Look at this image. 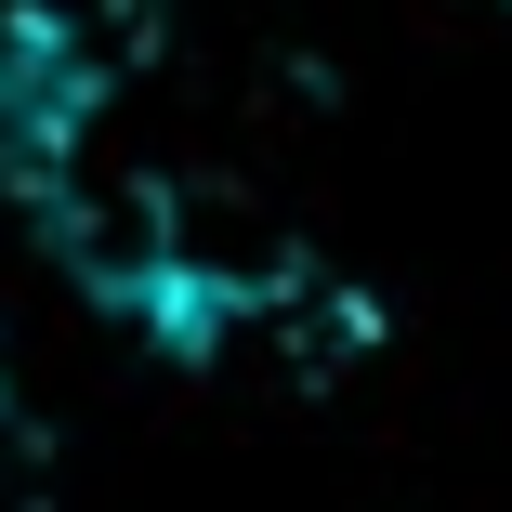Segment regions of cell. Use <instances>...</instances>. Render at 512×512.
Returning <instances> with one entry per match:
<instances>
[{
    "instance_id": "cell-1",
    "label": "cell",
    "mask_w": 512,
    "mask_h": 512,
    "mask_svg": "<svg viewBox=\"0 0 512 512\" xmlns=\"http://www.w3.org/2000/svg\"><path fill=\"white\" fill-rule=\"evenodd\" d=\"M106 92H119V66H106V40H92L66 0H0V197H14V211H40L79 171Z\"/></svg>"
},
{
    "instance_id": "cell-2",
    "label": "cell",
    "mask_w": 512,
    "mask_h": 512,
    "mask_svg": "<svg viewBox=\"0 0 512 512\" xmlns=\"http://www.w3.org/2000/svg\"><path fill=\"white\" fill-rule=\"evenodd\" d=\"M27 224H40L53 276L92 302V316H119V302H132L171 250H184V197H171L158 171H66Z\"/></svg>"
},
{
    "instance_id": "cell-3",
    "label": "cell",
    "mask_w": 512,
    "mask_h": 512,
    "mask_svg": "<svg viewBox=\"0 0 512 512\" xmlns=\"http://www.w3.org/2000/svg\"><path fill=\"white\" fill-rule=\"evenodd\" d=\"M40 460H53V434L27 421V394L0 381V512H27V499H40Z\"/></svg>"
}]
</instances>
